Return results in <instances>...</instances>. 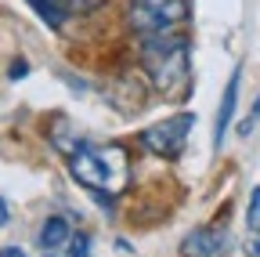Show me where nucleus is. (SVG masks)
Here are the masks:
<instances>
[{"label": "nucleus", "instance_id": "1", "mask_svg": "<svg viewBox=\"0 0 260 257\" xmlns=\"http://www.w3.org/2000/svg\"><path fill=\"white\" fill-rule=\"evenodd\" d=\"M141 66L148 69L152 83L167 98H184L191 87V66H188V40L181 33H155L141 44Z\"/></svg>", "mask_w": 260, "mask_h": 257}, {"label": "nucleus", "instance_id": "2", "mask_svg": "<svg viewBox=\"0 0 260 257\" xmlns=\"http://www.w3.org/2000/svg\"><path fill=\"white\" fill-rule=\"evenodd\" d=\"M69 174L90 188V192H119L130 185V163H126V149L123 145H90L83 141L73 156H69Z\"/></svg>", "mask_w": 260, "mask_h": 257}, {"label": "nucleus", "instance_id": "3", "mask_svg": "<svg viewBox=\"0 0 260 257\" xmlns=\"http://www.w3.org/2000/svg\"><path fill=\"white\" fill-rule=\"evenodd\" d=\"M191 15L188 0H134L130 8V25L141 37H155V33H174L177 25H184Z\"/></svg>", "mask_w": 260, "mask_h": 257}, {"label": "nucleus", "instance_id": "4", "mask_svg": "<svg viewBox=\"0 0 260 257\" xmlns=\"http://www.w3.org/2000/svg\"><path fill=\"white\" fill-rule=\"evenodd\" d=\"M191 123H195L191 112H177V116H170V120L148 127V131L141 134V141H145V149H152V152L162 156V159H177L181 149H184V141H188Z\"/></svg>", "mask_w": 260, "mask_h": 257}, {"label": "nucleus", "instance_id": "5", "mask_svg": "<svg viewBox=\"0 0 260 257\" xmlns=\"http://www.w3.org/2000/svg\"><path fill=\"white\" fill-rule=\"evenodd\" d=\"M239 80H242V66H235L232 80L224 87V98H220V109H217V123H213V149H224V138H228V127L235 120V109H239Z\"/></svg>", "mask_w": 260, "mask_h": 257}, {"label": "nucleus", "instance_id": "6", "mask_svg": "<svg viewBox=\"0 0 260 257\" xmlns=\"http://www.w3.org/2000/svg\"><path fill=\"white\" fill-rule=\"evenodd\" d=\"M224 232H217V229H195V232H188L184 236V243H181V253L184 257H217L220 250H224Z\"/></svg>", "mask_w": 260, "mask_h": 257}, {"label": "nucleus", "instance_id": "7", "mask_svg": "<svg viewBox=\"0 0 260 257\" xmlns=\"http://www.w3.org/2000/svg\"><path fill=\"white\" fill-rule=\"evenodd\" d=\"M25 4L37 11L51 29H61V25H65V18H69V11H73L69 0H25Z\"/></svg>", "mask_w": 260, "mask_h": 257}, {"label": "nucleus", "instance_id": "8", "mask_svg": "<svg viewBox=\"0 0 260 257\" xmlns=\"http://www.w3.org/2000/svg\"><path fill=\"white\" fill-rule=\"evenodd\" d=\"M69 239H73V232H69V221H65V217H47L40 224V246L44 250H58Z\"/></svg>", "mask_w": 260, "mask_h": 257}, {"label": "nucleus", "instance_id": "9", "mask_svg": "<svg viewBox=\"0 0 260 257\" xmlns=\"http://www.w3.org/2000/svg\"><path fill=\"white\" fill-rule=\"evenodd\" d=\"M69 257H90V236L87 232H76L69 239Z\"/></svg>", "mask_w": 260, "mask_h": 257}, {"label": "nucleus", "instance_id": "10", "mask_svg": "<svg viewBox=\"0 0 260 257\" xmlns=\"http://www.w3.org/2000/svg\"><path fill=\"white\" fill-rule=\"evenodd\" d=\"M246 221H249V229L260 236V185L253 188V196H249V214H246Z\"/></svg>", "mask_w": 260, "mask_h": 257}, {"label": "nucleus", "instance_id": "11", "mask_svg": "<svg viewBox=\"0 0 260 257\" xmlns=\"http://www.w3.org/2000/svg\"><path fill=\"white\" fill-rule=\"evenodd\" d=\"M256 123H260V94H256V102H253V109H249V116H246V120L239 123V134H242V138H249Z\"/></svg>", "mask_w": 260, "mask_h": 257}, {"label": "nucleus", "instance_id": "12", "mask_svg": "<svg viewBox=\"0 0 260 257\" xmlns=\"http://www.w3.org/2000/svg\"><path fill=\"white\" fill-rule=\"evenodd\" d=\"M69 4H73L76 11H94L98 4H102V0H69Z\"/></svg>", "mask_w": 260, "mask_h": 257}, {"label": "nucleus", "instance_id": "13", "mask_svg": "<svg viewBox=\"0 0 260 257\" xmlns=\"http://www.w3.org/2000/svg\"><path fill=\"white\" fill-rule=\"evenodd\" d=\"M29 73V62H15V66H11V80H22Z\"/></svg>", "mask_w": 260, "mask_h": 257}, {"label": "nucleus", "instance_id": "14", "mask_svg": "<svg viewBox=\"0 0 260 257\" xmlns=\"http://www.w3.org/2000/svg\"><path fill=\"white\" fill-rule=\"evenodd\" d=\"M0 257H25V250H22V246H4V250H0Z\"/></svg>", "mask_w": 260, "mask_h": 257}, {"label": "nucleus", "instance_id": "15", "mask_svg": "<svg viewBox=\"0 0 260 257\" xmlns=\"http://www.w3.org/2000/svg\"><path fill=\"white\" fill-rule=\"evenodd\" d=\"M8 217H11V214H8V203L0 199V229H4V224H8Z\"/></svg>", "mask_w": 260, "mask_h": 257}, {"label": "nucleus", "instance_id": "16", "mask_svg": "<svg viewBox=\"0 0 260 257\" xmlns=\"http://www.w3.org/2000/svg\"><path fill=\"white\" fill-rule=\"evenodd\" d=\"M249 253H253V257H260V239H256V243L249 246Z\"/></svg>", "mask_w": 260, "mask_h": 257}, {"label": "nucleus", "instance_id": "17", "mask_svg": "<svg viewBox=\"0 0 260 257\" xmlns=\"http://www.w3.org/2000/svg\"><path fill=\"white\" fill-rule=\"evenodd\" d=\"M44 257H54V250H44Z\"/></svg>", "mask_w": 260, "mask_h": 257}]
</instances>
